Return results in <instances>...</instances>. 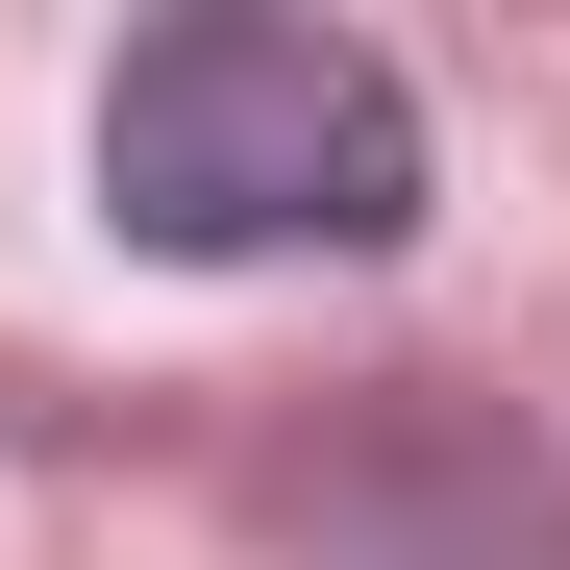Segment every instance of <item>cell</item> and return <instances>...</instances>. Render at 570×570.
I'll return each instance as SVG.
<instances>
[{
  "instance_id": "1",
  "label": "cell",
  "mask_w": 570,
  "mask_h": 570,
  "mask_svg": "<svg viewBox=\"0 0 570 570\" xmlns=\"http://www.w3.org/2000/svg\"><path fill=\"white\" fill-rule=\"evenodd\" d=\"M100 224L174 273H273V248H397L422 224V100L397 50L273 26V0H199L100 75Z\"/></svg>"
},
{
  "instance_id": "2",
  "label": "cell",
  "mask_w": 570,
  "mask_h": 570,
  "mask_svg": "<svg viewBox=\"0 0 570 570\" xmlns=\"http://www.w3.org/2000/svg\"><path fill=\"white\" fill-rule=\"evenodd\" d=\"M323 570H570V471L497 446V422H397L323 497Z\"/></svg>"
}]
</instances>
